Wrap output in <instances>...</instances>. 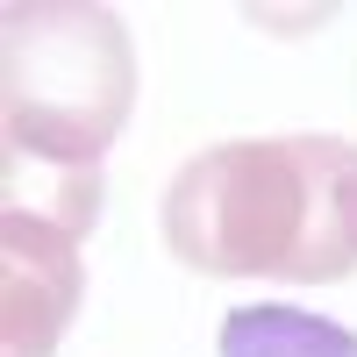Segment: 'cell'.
I'll return each instance as SVG.
<instances>
[{
	"label": "cell",
	"mask_w": 357,
	"mask_h": 357,
	"mask_svg": "<svg viewBox=\"0 0 357 357\" xmlns=\"http://www.w3.org/2000/svg\"><path fill=\"white\" fill-rule=\"evenodd\" d=\"M222 357H357L343 321H321L307 307H236L222 321Z\"/></svg>",
	"instance_id": "cell-4"
},
{
	"label": "cell",
	"mask_w": 357,
	"mask_h": 357,
	"mask_svg": "<svg viewBox=\"0 0 357 357\" xmlns=\"http://www.w3.org/2000/svg\"><path fill=\"white\" fill-rule=\"evenodd\" d=\"M165 243L200 279L336 286L357 272V143L250 136L178 165Z\"/></svg>",
	"instance_id": "cell-1"
},
{
	"label": "cell",
	"mask_w": 357,
	"mask_h": 357,
	"mask_svg": "<svg viewBox=\"0 0 357 357\" xmlns=\"http://www.w3.org/2000/svg\"><path fill=\"white\" fill-rule=\"evenodd\" d=\"M0 250H8V272H0L8 357H57V336L79 314V236L8 207Z\"/></svg>",
	"instance_id": "cell-3"
},
{
	"label": "cell",
	"mask_w": 357,
	"mask_h": 357,
	"mask_svg": "<svg viewBox=\"0 0 357 357\" xmlns=\"http://www.w3.org/2000/svg\"><path fill=\"white\" fill-rule=\"evenodd\" d=\"M136 50L107 8H8V158L100 172L129 122Z\"/></svg>",
	"instance_id": "cell-2"
}]
</instances>
